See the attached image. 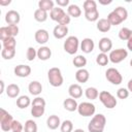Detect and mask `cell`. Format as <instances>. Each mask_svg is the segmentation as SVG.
Listing matches in <instances>:
<instances>
[{
  "label": "cell",
  "mask_w": 132,
  "mask_h": 132,
  "mask_svg": "<svg viewBox=\"0 0 132 132\" xmlns=\"http://www.w3.org/2000/svg\"><path fill=\"white\" fill-rule=\"evenodd\" d=\"M63 107L66 110H68V111H75V110H77L78 104H77V102H76L75 99L69 97V98H66L63 101Z\"/></svg>",
  "instance_id": "cell-21"
},
{
  "label": "cell",
  "mask_w": 132,
  "mask_h": 132,
  "mask_svg": "<svg viewBox=\"0 0 132 132\" xmlns=\"http://www.w3.org/2000/svg\"><path fill=\"white\" fill-rule=\"evenodd\" d=\"M47 78L50 81V85L52 87L58 88L61 87L64 82V78L61 72V69L58 67H52L47 72Z\"/></svg>",
  "instance_id": "cell-2"
},
{
  "label": "cell",
  "mask_w": 132,
  "mask_h": 132,
  "mask_svg": "<svg viewBox=\"0 0 132 132\" xmlns=\"http://www.w3.org/2000/svg\"><path fill=\"white\" fill-rule=\"evenodd\" d=\"M129 90L127 88H120L117 91V97L119 99H126L129 97Z\"/></svg>",
  "instance_id": "cell-42"
},
{
  "label": "cell",
  "mask_w": 132,
  "mask_h": 132,
  "mask_svg": "<svg viewBox=\"0 0 132 132\" xmlns=\"http://www.w3.org/2000/svg\"><path fill=\"white\" fill-rule=\"evenodd\" d=\"M44 111H45L44 106H32L31 107V114L34 118H40L41 116H43Z\"/></svg>",
  "instance_id": "cell-38"
},
{
  "label": "cell",
  "mask_w": 132,
  "mask_h": 132,
  "mask_svg": "<svg viewBox=\"0 0 132 132\" xmlns=\"http://www.w3.org/2000/svg\"><path fill=\"white\" fill-rule=\"evenodd\" d=\"M28 91L33 96H38L42 92V86L38 80H32L28 86Z\"/></svg>",
  "instance_id": "cell-15"
},
{
  "label": "cell",
  "mask_w": 132,
  "mask_h": 132,
  "mask_svg": "<svg viewBox=\"0 0 132 132\" xmlns=\"http://www.w3.org/2000/svg\"><path fill=\"white\" fill-rule=\"evenodd\" d=\"M109 62V58L106 54L104 53H100L98 54V56L96 57V63L99 65V66H106Z\"/></svg>",
  "instance_id": "cell-32"
},
{
  "label": "cell",
  "mask_w": 132,
  "mask_h": 132,
  "mask_svg": "<svg viewBox=\"0 0 132 132\" xmlns=\"http://www.w3.org/2000/svg\"><path fill=\"white\" fill-rule=\"evenodd\" d=\"M6 28H7V31L9 33L10 37H15L19 34V27H18V25H7Z\"/></svg>",
  "instance_id": "cell-43"
},
{
  "label": "cell",
  "mask_w": 132,
  "mask_h": 132,
  "mask_svg": "<svg viewBox=\"0 0 132 132\" xmlns=\"http://www.w3.org/2000/svg\"><path fill=\"white\" fill-rule=\"evenodd\" d=\"M89 78H90V73L85 68H80L75 72V79L77 82L85 84L89 80Z\"/></svg>",
  "instance_id": "cell-18"
},
{
  "label": "cell",
  "mask_w": 132,
  "mask_h": 132,
  "mask_svg": "<svg viewBox=\"0 0 132 132\" xmlns=\"http://www.w3.org/2000/svg\"><path fill=\"white\" fill-rule=\"evenodd\" d=\"M53 34H54L55 38L62 39L68 34V27L63 26V25H57L53 30Z\"/></svg>",
  "instance_id": "cell-16"
},
{
  "label": "cell",
  "mask_w": 132,
  "mask_h": 132,
  "mask_svg": "<svg viewBox=\"0 0 132 132\" xmlns=\"http://www.w3.org/2000/svg\"><path fill=\"white\" fill-rule=\"evenodd\" d=\"M31 100L28 96L26 95H23V96H20L18 99H16V106L21 109H24V108H27L30 104H31Z\"/></svg>",
  "instance_id": "cell-24"
},
{
  "label": "cell",
  "mask_w": 132,
  "mask_h": 132,
  "mask_svg": "<svg viewBox=\"0 0 132 132\" xmlns=\"http://www.w3.org/2000/svg\"><path fill=\"white\" fill-rule=\"evenodd\" d=\"M10 0H6V1H4V0H0V5H2V6H4V5H8V4H10Z\"/></svg>",
  "instance_id": "cell-51"
},
{
  "label": "cell",
  "mask_w": 132,
  "mask_h": 132,
  "mask_svg": "<svg viewBox=\"0 0 132 132\" xmlns=\"http://www.w3.org/2000/svg\"><path fill=\"white\" fill-rule=\"evenodd\" d=\"M105 77L112 85H120L123 81L122 74L120 73V71L118 69H116L113 67H110L105 71Z\"/></svg>",
  "instance_id": "cell-7"
},
{
  "label": "cell",
  "mask_w": 132,
  "mask_h": 132,
  "mask_svg": "<svg viewBox=\"0 0 132 132\" xmlns=\"http://www.w3.org/2000/svg\"><path fill=\"white\" fill-rule=\"evenodd\" d=\"M79 47V40L76 36H68L64 41L63 48L69 55H74L78 51Z\"/></svg>",
  "instance_id": "cell-3"
},
{
  "label": "cell",
  "mask_w": 132,
  "mask_h": 132,
  "mask_svg": "<svg viewBox=\"0 0 132 132\" xmlns=\"http://www.w3.org/2000/svg\"><path fill=\"white\" fill-rule=\"evenodd\" d=\"M85 95H86V97H87L88 99H90V100H95V99H97V98L99 97V92H98V90H97L96 88H94V87H89V88L86 89Z\"/></svg>",
  "instance_id": "cell-29"
},
{
  "label": "cell",
  "mask_w": 132,
  "mask_h": 132,
  "mask_svg": "<svg viewBox=\"0 0 132 132\" xmlns=\"http://www.w3.org/2000/svg\"><path fill=\"white\" fill-rule=\"evenodd\" d=\"M34 38H35V41L37 43L44 44L48 41L50 35H48V32L45 29H38L34 34Z\"/></svg>",
  "instance_id": "cell-11"
},
{
  "label": "cell",
  "mask_w": 132,
  "mask_h": 132,
  "mask_svg": "<svg viewBox=\"0 0 132 132\" xmlns=\"http://www.w3.org/2000/svg\"><path fill=\"white\" fill-rule=\"evenodd\" d=\"M26 57L28 61H33L36 57H37V51L33 47V46H29L27 48V53H26Z\"/></svg>",
  "instance_id": "cell-41"
},
{
  "label": "cell",
  "mask_w": 132,
  "mask_h": 132,
  "mask_svg": "<svg viewBox=\"0 0 132 132\" xmlns=\"http://www.w3.org/2000/svg\"><path fill=\"white\" fill-rule=\"evenodd\" d=\"M1 56L4 60H11L15 56V48H3L1 51Z\"/></svg>",
  "instance_id": "cell-34"
},
{
  "label": "cell",
  "mask_w": 132,
  "mask_h": 132,
  "mask_svg": "<svg viewBox=\"0 0 132 132\" xmlns=\"http://www.w3.org/2000/svg\"><path fill=\"white\" fill-rule=\"evenodd\" d=\"M82 7H84L85 12L91 11V10L97 9V3H96V1H94V0H86V1L84 2V4H82Z\"/></svg>",
  "instance_id": "cell-39"
},
{
  "label": "cell",
  "mask_w": 132,
  "mask_h": 132,
  "mask_svg": "<svg viewBox=\"0 0 132 132\" xmlns=\"http://www.w3.org/2000/svg\"><path fill=\"white\" fill-rule=\"evenodd\" d=\"M128 57V52L127 50L125 48H117V50H112L109 55H108V58H109V61L113 64H118V63H121L122 61H124L126 58Z\"/></svg>",
  "instance_id": "cell-6"
},
{
  "label": "cell",
  "mask_w": 132,
  "mask_h": 132,
  "mask_svg": "<svg viewBox=\"0 0 132 132\" xmlns=\"http://www.w3.org/2000/svg\"><path fill=\"white\" fill-rule=\"evenodd\" d=\"M127 89L129 90V92H131V93H132V78L128 81V84H127Z\"/></svg>",
  "instance_id": "cell-50"
},
{
  "label": "cell",
  "mask_w": 132,
  "mask_h": 132,
  "mask_svg": "<svg viewBox=\"0 0 132 132\" xmlns=\"http://www.w3.org/2000/svg\"><path fill=\"white\" fill-rule=\"evenodd\" d=\"M47 18H48L47 12L44 11V10H42V9H40V8H37L34 11V19H35V21H37L39 23L45 22L47 20Z\"/></svg>",
  "instance_id": "cell-26"
},
{
  "label": "cell",
  "mask_w": 132,
  "mask_h": 132,
  "mask_svg": "<svg viewBox=\"0 0 132 132\" xmlns=\"http://www.w3.org/2000/svg\"><path fill=\"white\" fill-rule=\"evenodd\" d=\"M107 20H108V22L110 23L111 26H118V25H120L121 23H123L122 20L119 18V15H118L113 10H112L111 12L108 13V15H107Z\"/></svg>",
  "instance_id": "cell-30"
},
{
  "label": "cell",
  "mask_w": 132,
  "mask_h": 132,
  "mask_svg": "<svg viewBox=\"0 0 132 132\" xmlns=\"http://www.w3.org/2000/svg\"><path fill=\"white\" fill-rule=\"evenodd\" d=\"M96 111V107L91 102H81L78 104L77 112L82 117H91L94 116Z\"/></svg>",
  "instance_id": "cell-8"
},
{
  "label": "cell",
  "mask_w": 132,
  "mask_h": 132,
  "mask_svg": "<svg viewBox=\"0 0 132 132\" xmlns=\"http://www.w3.org/2000/svg\"><path fill=\"white\" fill-rule=\"evenodd\" d=\"M24 130V126L22 125V123L20 121L13 120L12 124H11V131L12 132H22Z\"/></svg>",
  "instance_id": "cell-44"
},
{
  "label": "cell",
  "mask_w": 132,
  "mask_h": 132,
  "mask_svg": "<svg viewBox=\"0 0 132 132\" xmlns=\"http://www.w3.org/2000/svg\"><path fill=\"white\" fill-rule=\"evenodd\" d=\"M131 33H132V30H130L129 28L127 27H123L120 31H119V37L121 40H127L130 38L131 36Z\"/></svg>",
  "instance_id": "cell-37"
},
{
  "label": "cell",
  "mask_w": 132,
  "mask_h": 132,
  "mask_svg": "<svg viewBox=\"0 0 132 132\" xmlns=\"http://www.w3.org/2000/svg\"><path fill=\"white\" fill-rule=\"evenodd\" d=\"M45 104H46L45 100L42 97H39V96L35 97L32 101V103H31L32 106H44V107H45Z\"/></svg>",
  "instance_id": "cell-45"
},
{
  "label": "cell",
  "mask_w": 132,
  "mask_h": 132,
  "mask_svg": "<svg viewBox=\"0 0 132 132\" xmlns=\"http://www.w3.org/2000/svg\"><path fill=\"white\" fill-rule=\"evenodd\" d=\"M56 3L59 7H66L69 4V0H57Z\"/></svg>",
  "instance_id": "cell-48"
},
{
  "label": "cell",
  "mask_w": 132,
  "mask_h": 132,
  "mask_svg": "<svg viewBox=\"0 0 132 132\" xmlns=\"http://www.w3.org/2000/svg\"><path fill=\"white\" fill-rule=\"evenodd\" d=\"M68 94L73 99H78L82 96V89L78 84H72L68 88Z\"/></svg>",
  "instance_id": "cell-14"
},
{
  "label": "cell",
  "mask_w": 132,
  "mask_h": 132,
  "mask_svg": "<svg viewBox=\"0 0 132 132\" xmlns=\"http://www.w3.org/2000/svg\"><path fill=\"white\" fill-rule=\"evenodd\" d=\"M112 1L111 0H109V1H102V0H99V3L100 4H102V5H106V4H110Z\"/></svg>",
  "instance_id": "cell-52"
},
{
  "label": "cell",
  "mask_w": 132,
  "mask_h": 132,
  "mask_svg": "<svg viewBox=\"0 0 132 132\" xmlns=\"http://www.w3.org/2000/svg\"><path fill=\"white\" fill-rule=\"evenodd\" d=\"M52 57V50L48 46H40L37 50V58L41 61H46Z\"/></svg>",
  "instance_id": "cell-17"
},
{
  "label": "cell",
  "mask_w": 132,
  "mask_h": 132,
  "mask_svg": "<svg viewBox=\"0 0 132 132\" xmlns=\"http://www.w3.org/2000/svg\"><path fill=\"white\" fill-rule=\"evenodd\" d=\"M98 46H99V50H100L101 53L106 54L107 52H111V48H112V41H111V39L108 38V37H102V38L99 40Z\"/></svg>",
  "instance_id": "cell-12"
},
{
  "label": "cell",
  "mask_w": 132,
  "mask_h": 132,
  "mask_svg": "<svg viewBox=\"0 0 132 132\" xmlns=\"http://www.w3.org/2000/svg\"><path fill=\"white\" fill-rule=\"evenodd\" d=\"M95 47V43L94 40L92 38H84L80 42V50L82 51V53L85 54H90L94 51Z\"/></svg>",
  "instance_id": "cell-13"
},
{
  "label": "cell",
  "mask_w": 132,
  "mask_h": 132,
  "mask_svg": "<svg viewBox=\"0 0 132 132\" xmlns=\"http://www.w3.org/2000/svg\"><path fill=\"white\" fill-rule=\"evenodd\" d=\"M10 36H9L8 31H7V28L6 27H1L0 28V39L3 41V40H5V39H7Z\"/></svg>",
  "instance_id": "cell-46"
},
{
  "label": "cell",
  "mask_w": 132,
  "mask_h": 132,
  "mask_svg": "<svg viewBox=\"0 0 132 132\" xmlns=\"http://www.w3.org/2000/svg\"><path fill=\"white\" fill-rule=\"evenodd\" d=\"M2 45H3V48H15V45H16L15 38L14 37H9V38L3 40Z\"/></svg>",
  "instance_id": "cell-40"
},
{
  "label": "cell",
  "mask_w": 132,
  "mask_h": 132,
  "mask_svg": "<svg viewBox=\"0 0 132 132\" xmlns=\"http://www.w3.org/2000/svg\"><path fill=\"white\" fill-rule=\"evenodd\" d=\"M0 85H1V89H0V94H2L4 92V81L0 80Z\"/></svg>",
  "instance_id": "cell-53"
},
{
  "label": "cell",
  "mask_w": 132,
  "mask_h": 132,
  "mask_svg": "<svg viewBox=\"0 0 132 132\" xmlns=\"http://www.w3.org/2000/svg\"><path fill=\"white\" fill-rule=\"evenodd\" d=\"M99 100L108 109L114 108L117 106V104H118V101H117L116 97L111 93H109L107 91H102V92L99 93Z\"/></svg>",
  "instance_id": "cell-4"
},
{
  "label": "cell",
  "mask_w": 132,
  "mask_h": 132,
  "mask_svg": "<svg viewBox=\"0 0 132 132\" xmlns=\"http://www.w3.org/2000/svg\"><path fill=\"white\" fill-rule=\"evenodd\" d=\"M127 47H128V50H129V51H131V52H132V33H131L130 38H129V39H128V41H127Z\"/></svg>",
  "instance_id": "cell-49"
},
{
  "label": "cell",
  "mask_w": 132,
  "mask_h": 132,
  "mask_svg": "<svg viewBox=\"0 0 132 132\" xmlns=\"http://www.w3.org/2000/svg\"><path fill=\"white\" fill-rule=\"evenodd\" d=\"M65 14H66V12L64 11V9H63L62 7H59V6L54 7V8L50 11V18H51L53 21H55V22H59Z\"/></svg>",
  "instance_id": "cell-19"
},
{
  "label": "cell",
  "mask_w": 132,
  "mask_h": 132,
  "mask_svg": "<svg viewBox=\"0 0 132 132\" xmlns=\"http://www.w3.org/2000/svg\"><path fill=\"white\" fill-rule=\"evenodd\" d=\"M96 27H97V29H98L100 32L105 33V32H108V31L110 30L111 25H110V23L108 22L107 19H100V20L97 21Z\"/></svg>",
  "instance_id": "cell-22"
},
{
  "label": "cell",
  "mask_w": 132,
  "mask_h": 132,
  "mask_svg": "<svg viewBox=\"0 0 132 132\" xmlns=\"http://www.w3.org/2000/svg\"><path fill=\"white\" fill-rule=\"evenodd\" d=\"M13 72L19 77H27V76H29L31 74V67L29 65L20 64V65H16L14 67Z\"/></svg>",
  "instance_id": "cell-10"
},
{
  "label": "cell",
  "mask_w": 132,
  "mask_h": 132,
  "mask_svg": "<svg viewBox=\"0 0 132 132\" xmlns=\"http://www.w3.org/2000/svg\"><path fill=\"white\" fill-rule=\"evenodd\" d=\"M54 7H55L54 6V1H52V0H40L38 2V8H40V9L46 11V12L51 11Z\"/></svg>",
  "instance_id": "cell-28"
},
{
  "label": "cell",
  "mask_w": 132,
  "mask_h": 132,
  "mask_svg": "<svg viewBox=\"0 0 132 132\" xmlns=\"http://www.w3.org/2000/svg\"><path fill=\"white\" fill-rule=\"evenodd\" d=\"M67 13L72 18H78L81 14V9L76 4H70L67 8Z\"/></svg>",
  "instance_id": "cell-25"
},
{
  "label": "cell",
  "mask_w": 132,
  "mask_h": 132,
  "mask_svg": "<svg viewBox=\"0 0 132 132\" xmlns=\"http://www.w3.org/2000/svg\"><path fill=\"white\" fill-rule=\"evenodd\" d=\"M0 126H1V130L8 132L11 130V124L13 122L12 116L10 113H8L5 109L1 108L0 109Z\"/></svg>",
  "instance_id": "cell-5"
},
{
  "label": "cell",
  "mask_w": 132,
  "mask_h": 132,
  "mask_svg": "<svg viewBox=\"0 0 132 132\" xmlns=\"http://www.w3.org/2000/svg\"><path fill=\"white\" fill-rule=\"evenodd\" d=\"M70 18H71V16H70L68 13H66V14L58 22V24H59V25H63V26H67V25L70 23Z\"/></svg>",
  "instance_id": "cell-47"
},
{
  "label": "cell",
  "mask_w": 132,
  "mask_h": 132,
  "mask_svg": "<svg viewBox=\"0 0 132 132\" xmlns=\"http://www.w3.org/2000/svg\"><path fill=\"white\" fill-rule=\"evenodd\" d=\"M106 125V118L102 113L94 114L90 123L88 124L89 132H103Z\"/></svg>",
  "instance_id": "cell-1"
},
{
  "label": "cell",
  "mask_w": 132,
  "mask_h": 132,
  "mask_svg": "<svg viewBox=\"0 0 132 132\" xmlns=\"http://www.w3.org/2000/svg\"><path fill=\"white\" fill-rule=\"evenodd\" d=\"M130 66L132 67V59H131V61H130Z\"/></svg>",
  "instance_id": "cell-55"
},
{
  "label": "cell",
  "mask_w": 132,
  "mask_h": 132,
  "mask_svg": "<svg viewBox=\"0 0 132 132\" xmlns=\"http://www.w3.org/2000/svg\"><path fill=\"white\" fill-rule=\"evenodd\" d=\"M73 132H85V131H84L82 129H75Z\"/></svg>",
  "instance_id": "cell-54"
},
{
  "label": "cell",
  "mask_w": 132,
  "mask_h": 132,
  "mask_svg": "<svg viewBox=\"0 0 132 132\" xmlns=\"http://www.w3.org/2000/svg\"><path fill=\"white\" fill-rule=\"evenodd\" d=\"M46 126L48 129L51 130H56L58 127L61 126V121H60V118L56 114H52L47 118L46 120Z\"/></svg>",
  "instance_id": "cell-20"
},
{
  "label": "cell",
  "mask_w": 132,
  "mask_h": 132,
  "mask_svg": "<svg viewBox=\"0 0 132 132\" xmlns=\"http://www.w3.org/2000/svg\"><path fill=\"white\" fill-rule=\"evenodd\" d=\"M113 11L119 15V18L122 20V22H124V21L127 20V18H128V11H127V9H126L125 7H123V6H118L117 8L113 9Z\"/></svg>",
  "instance_id": "cell-36"
},
{
  "label": "cell",
  "mask_w": 132,
  "mask_h": 132,
  "mask_svg": "<svg viewBox=\"0 0 132 132\" xmlns=\"http://www.w3.org/2000/svg\"><path fill=\"white\" fill-rule=\"evenodd\" d=\"M61 132H73V124L70 120H65L61 123L60 126Z\"/></svg>",
  "instance_id": "cell-35"
},
{
  "label": "cell",
  "mask_w": 132,
  "mask_h": 132,
  "mask_svg": "<svg viewBox=\"0 0 132 132\" xmlns=\"http://www.w3.org/2000/svg\"><path fill=\"white\" fill-rule=\"evenodd\" d=\"M21 21V16H20V13L16 11V10H8L5 14V22L8 24V25H18Z\"/></svg>",
  "instance_id": "cell-9"
},
{
  "label": "cell",
  "mask_w": 132,
  "mask_h": 132,
  "mask_svg": "<svg viewBox=\"0 0 132 132\" xmlns=\"http://www.w3.org/2000/svg\"><path fill=\"white\" fill-rule=\"evenodd\" d=\"M25 132H37V124L33 120H27L24 126Z\"/></svg>",
  "instance_id": "cell-31"
},
{
  "label": "cell",
  "mask_w": 132,
  "mask_h": 132,
  "mask_svg": "<svg viewBox=\"0 0 132 132\" xmlns=\"http://www.w3.org/2000/svg\"><path fill=\"white\" fill-rule=\"evenodd\" d=\"M85 18L89 22H96V21H98V19H99V11H98V9H94V10L85 12Z\"/></svg>",
  "instance_id": "cell-33"
},
{
  "label": "cell",
  "mask_w": 132,
  "mask_h": 132,
  "mask_svg": "<svg viewBox=\"0 0 132 132\" xmlns=\"http://www.w3.org/2000/svg\"><path fill=\"white\" fill-rule=\"evenodd\" d=\"M20 94V87L16 84H9L6 88V95L9 98H16Z\"/></svg>",
  "instance_id": "cell-23"
},
{
  "label": "cell",
  "mask_w": 132,
  "mask_h": 132,
  "mask_svg": "<svg viewBox=\"0 0 132 132\" xmlns=\"http://www.w3.org/2000/svg\"><path fill=\"white\" fill-rule=\"evenodd\" d=\"M72 63H73V65H74L76 68H78V69L84 68V67L87 65V58H86L85 56H82V55H77L76 57L73 58Z\"/></svg>",
  "instance_id": "cell-27"
}]
</instances>
